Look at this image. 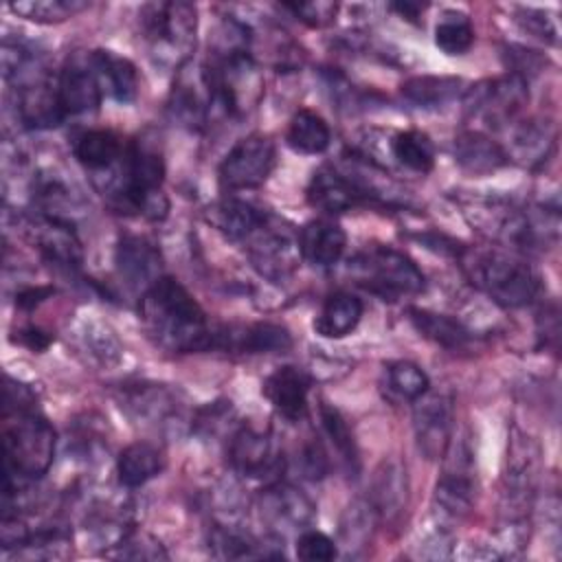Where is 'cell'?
I'll return each instance as SVG.
<instances>
[{
	"label": "cell",
	"instance_id": "1",
	"mask_svg": "<svg viewBox=\"0 0 562 562\" xmlns=\"http://www.w3.org/2000/svg\"><path fill=\"white\" fill-rule=\"evenodd\" d=\"M138 312L147 334L162 349L176 353L213 349V327L180 281L160 277L140 294Z\"/></svg>",
	"mask_w": 562,
	"mask_h": 562
},
{
	"label": "cell",
	"instance_id": "2",
	"mask_svg": "<svg viewBox=\"0 0 562 562\" xmlns=\"http://www.w3.org/2000/svg\"><path fill=\"white\" fill-rule=\"evenodd\" d=\"M4 476L33 481L48 472L55 459V430L37 408L2 411Z\"/></svg>",
	"mask_w": 562,
	"mask_h": 562
},
{
	"label": "cell",
	"instance_id": "3",
	"mask_svg": "<svg viewBox=\"0 0 562 562\" xmlns=\"http://www.w3.org/2000/svg\"><path fill=\"white\" fill-rule=\"evenodd\" d=\"M465 268L470 279L503 307H525L540 292L538 272L525 259L509 252H470Z\"/></svg>",
	"mask_w": 562,
	"mask_h": 562
},
{
	"label": "cell",
	"instance_id": "4",
	"mask_svg": "<svg viewBox=\"0 0 562 562\" xmlns=\"http://www.w3.org/2000/svg\"><path fill=\"white\" fill-rule=\"evenodd\" d=\"M140 29L156 61L182 66L198 31V11L191 2H151L140 9Z\"/></svg>",
	"mask_w": 562,
	"mask_h": 562
},
{
	"label": "cell",
	"instance_id": "5",
	"mask_svg": "<svg viewBox=\"0 0 562 562\" xmlns=\"http://www.w3.org/2000/svg\"><path fill=\"white\" fill-rule=\"evenodd\" d=\"M356 281L384 301L415 296L424 290L426 279L417 263L391 246H373L349 261Z\"/></svg>",
	"mask_w": 562,
	"mask_h": 562
},
{
	"label": "cell",
	"instance_id": "6",
	"mask_svg": "<svg viewBox=\"0 0 562 562\" xmlns=\"http://www.w3.org/2000/svg\"><path fill=\"white\" fill-rule=\"evenodd\" d=\"M277 162L274 143L263 134H248L239 138L220 165V184L228 191H244L261 187Z\"/></svg>",
	"mask_w": 562,
	"mask_h": 562
},
{
	"label": "cell",
	"instance_id": "7",
	"mask_svg": "<svg viewBox=\"0 0 562 562\" xmlns=\"http://www.w3.org/2000/svg\"><path fill=\"white\" fill-rule=\"evenodd\" d=\"M538 446L531 437L514 432L507 448V470L503 476V501L507 518L518 522L525 518V509H531V501L538 483Z\"/></svg>",
	"mask_w": 562,
	"mask_h": 562
},
{
	"label": "cell",
	"instance_id": "8",
	"mask_svg": "<svg viewBox=\"0 0 562 562\" xmlns=\"http://www.w3.org/2000/svg\"><path fill=\"white\" fill-rule=\"evenodd\" d=\"M527 79L507 72L498 79H487L472 86L465 92V110L472 119H483L487 125L498 127L501 123H509L527 103Z\"/></svg>",
	"mask_w": 562,
	"mask_h": 562
},
{
	"label": "cell",
	"instance_id": "9",
	"mask_svg": "<svg viewBox=\"0 0 562 562\" xmlns=\"http://www.w3.org/2000/svg\"><path fill=\"white\" fill-rule=\"evenodd\" d=\"M443 472L437 481L435 503L452 518L463 516L474 501V459L465 437H452L443 452Z\"/></svg>",
	"mask_w": 562,
	"mask_h": 562
},
{
	"label": "cell",
	"instance_id": "10",
	"mask_svg": "<svg viewBox=\"0 0 562 562\" xmlns=\"http://www.w3.org/2000/svg\"><path fill=\"white\" fill-rule=\"evenodd\" d=\"M215 110L204 66H180L169 97V114L187 130H202Z\"/></svg>",
	"mask_w": 562,
	"mask_h": 562
},
{
	"label": "cell",
	"instance_id": "11",
	"mask_svg": "<svg viewBox=\"0 0 562 562\" xmlns=\"http://www.w3.org/2000/svg\"><path fill=\"white\" fill-rule=\"evenodd\" d=\"M231 465L246 479H274L283 472V454L268 432L241 426L228 443Z\"/></svg>",
	"mask_w": 562,
	"mask_h": 562
},
{
	"label": "cell",
	"instance_id": "12",
	"mask_svg": "<svg viewBox=\"0 0 562 562\" xmlns=\"http://www.w3.org/2000/svg\"><path fill=\"white\" fill-rule=\"evenodd\" d=\"M413 428L417 448L426 459H441L452 439V402L441 393H424L415 400Z\"/></svg>",
	"mask_w": 562,
	"mask_h": 562
},
{
	"label": "cell",
	"instance_id": "13",
	"mask_svg": "<svg viewBox=\"0 0 562 562\" xmlns=\"http://www.w3.org/2000/svg\"><path fill=\"white\" fill-rule=\"evenodd\" d=\"M26 233L46 261L66 270H77L81 266V241L72 231L70 220L37 213L26 222Z\"/></svg>",
	"mask_w": 562,
	"mask_h": 562
},
{
	"label": "cell",
	"instance_id": "14",
	"mask_svg": "<svg viewBox=\"0 0 562 562\" xmlns=\"http://www.w3.org/2000/svg\"><path fill=\"white\" fill-rule=\"evenodd\" d=\"M248 257L252 266L272 281H283L290 277L299 263V241H294L285 231L268 222L248 239Z\"/></svg>",
	"mask_w": 562,
	"mask_h": 562
},
{
	"label": "cell",
	"instance_id": "15",
	"mask_svg": "<svg viewBox=\"0 0 562 562\" xmlns=\"http://www.w3.org/2000/svg\"><path fill=\"white\" fill-rule=\"evenodd\" d=\"M57 92L66 114H86L101 105L103 88L90 61V53L75 55L64 64L57 77Z\"/></svg>",
	"mask_w": 562,
	"mask_h": 562
},
{
	"label": "cell",
	"instance_id": "16",
	"mask_svg": "<svg viewBox=\"0 0 562 562\" xmlns=\"http://www.w3.org/2000/svg\"><path fill=\"white\" fill-rule=\"evenodd\" d=\"M292 347V334L277 323H250L228 325L213 329V349H226L235 353H274Z\"/></svg>",
	"mask_w": 562,
	"mask_h": 562
},
{
	"label": "cell",
	"instance_id": "17",
	"mask_svg": "<svg viewBox=\"0 0 562 562\" xmlns=\"http://www.w3.org/2000/svg\"><path fill=\"white\" fill-rule=\"evenodd\" d=\"M121 408L143 426H169L180 417L178 397L162 384H125L119 395Z\"/></svg>",
	"mask_w": 562,
	"mask_h": 562
},
{
	"label": "cell",
	"instance_id": "18",
	"mask_svg": "<svg viewBox=\"0 0 562 562\" xmlns=\"http://www.w3.org/2000/svg\"><path fill=\"white\" fill-rule=\"evenodd\" d=\"M305 198L312 209L323 211L327 215H336L373 200L371 193H367L356 178L338 173L336 169H329V167L318 169L312 176L305 189Z\"/></svg>",
	"mask_w": 562,
	"mask_h": 562
},
{
	"label": "cell",
	"instance_id": "19",
	"mask_svg": "<svg viewBox=\"0 0 562 562\" xmlns=\"http://www.w3.org/2000/svg\"><path fill=\"white\" fill-rule=\"evenodd\" d=\"M312 378L296 364H283L263 380V397L288 422H301L307 415V395Z\"/></svg>",
	"mask_w": 562,
	"mask_h": 562
},
{
	"label": "cell",
	"instance_id": "20",
	"mask_svg": "<svg viewBox=\"0 0 562 562\" xmlns=\"http://www.w3.org/2000/svg\"><path fill=\"white\" fill-rule=\"evenodd\" d=\"M261 518L277 529H303L316 514L314 503L299 487L274 481L259 494Z\"/></svg>",
	"mask_w": 562,
	"mask_h": 562
},
{
	"label": "cell",
	"instance_id": "21",
	"mask_svg": "<svg viewBox=\"0 0 562 562\" xmlns=\"http://www.w3.org/2000/svg\"><path fill=\"white\" fill-rule=\"evenodd\" d=\"M116 270L130 290L140 294L154 285L162 274V259L158 248L138 235H123L116 246Z\"/></svg>",
	"mask_w": 562,
	"mask_h": 562
},
{
	"label": "cell",
	"instance_id": "22",
	"mask_svg": "<svg viewBox=\"0 0 562 562\" xmlns=\"http://www.w3.org/2000/svg\"><path fill=\"white\" fill-rule=\"evenodd\" d=\"M18 114L22 123L31 130L57 127L66 116L59 101L57 81L50 83V79L44 72L18 86Z\"/></svg>",
	"mask_w": 562,
	"mask_h": 562
},
{
	"label": "cell",
	"instance_id": "23",
	"mask_svg": "<svg viewBox=\"0 0 562 562\" xmlns=\"http://www.w3.org/2000/svg\"><path fill=\"white\" fill-rule=\"evenodd\" d=\"M369 505L380 522L393 525L402 518L408 505V476L397 459H384L373 476Z\"/></svg>",
	"mask_w": 562,
	"mask_h": 562
},
{
	"label": "cell",
	"instance_id": "24",
	"mask_svg": "<svg viewBox=\"0 0 562 562\" xmlns=\"http://www.w3.org/2000/svg\"><path fill=\"white\" fill-rule=\"evenodd\" d=\"M299 252L301 257L318 268L334 266L347 246V235L342 226L334 220L321 217L307 222L299 233Z\"/></svg>",
	"mask_w": 562,
	"mask_h": 562
},
{
	"label": "cell",
	"instance_id": "25",
	"mask_svg": "<svg viewBox=\"0 0 562 562\" xmlns=\"http://www.w3.org/2000/svg\"><path fill=\"white\" fill-rule=\"evenodd\" d=\"M454 160L463 171L485 176L505 167L509 162V154L487 134L468 130L454 138Z\"/></svg>",
	"mask_w": 562,
	"mask_h": 562
},
{
	"label": "cell",
	"instance_id": "26",
	"mask_svg": "<svg viewBox=\"0 0 562 562\" xmlns=\"http://www.w3.org/2000/svg\"><path fill=\"white\" fill-rule=\"evenodd\" d=\"M206 220L228 239L248 241L268 222V215L250 202L226 198L206 211Z\"/></svg>",
	"mask_w": 562,
	"mask_h": 562
},
{
	"label": "cell",
	"instance_id": "27",
	"mask_svg": "<svg viewBox=\"0 0 562 562\" xmlns=\"http://www.w3.org/2000/svg\"><path fill=\"white\" fill-rule=\"evenodd\" d=\"M90 61L99 77L103 92H108L119 103H132L138 94V72L136 66L112 50L97 48L90 53Z\"/></svg>",
	"mask_w": 562,
	"mask_h": 562
},
{
	"label": "cell",
	"instance_id": "28",
	"mask_svg": "<svg viewBox=\"0 0 562 562\" xmlns=\"http://www.w3.org/2000/svg\"><path fill=\"white\" fill-rule=\"evenodd\" d=\"M362 301L351 292H334L314 318V331L323 338H345L362 318Z\"/></svg>",
	"mask_w": 562,
	"mask_h": 562
},
{
	"label": "cell",
	"instance_id": "29",
	"mask_svg": "<svg viewBox=\"0 0 562 562\" xmlns=\"http://www.w3.org/2000/svg\"><path fill=\"white\" fill-rule=\"evenodd\" d=\"M165 468L162 452L149 441H134L116 459V476L125 487H140Z\"/></svg>",
	"mask_w": 562,
	"mask_h": 562
},
{
	"label": "cell",
	"instance_id": "30",
	"mask_svg": "<svg viewBox=\"0 0 562 562\" xmlns=\"http://www.w3.org/2000/svg\"><path fill=\"white\" fill-rule=\"evenodd\" d=\"M125 147L112 130H86L72 143L75 158L90 171H105L121 160Z\"/></svg>",
	"mask_w": 562,
	"mask_h": 562
},
{
	"label": "cell",
	"instance_id": "31",
	"mask_svg": "<svg viewBox=\"0 0 562 562\" xmlns=\"http://www.w3.org/2000/svg\"><path fill=\"white\" fill-rule=\"evenodd\" d=\"M408 318L422 336H426L428 340L437 342L443 349L457 351V349H463L472 342V334L457 318H452L448 314H437V312L411 307Z\"/></svg>",
	"mask_w": 562,
	"mask_h": 562
},
{
	"label": "cell",
	"instance_id": "32",
	"mask_svg": "<svg viewBox=\"0 0 562 562\" xmlns=\"http://www.w3.org/2000/svg\"><path fill=\"white\" fill-rule=\"evenodd\" d=\"M285 143L296 154L316 156L329 147L331 130L321 114L303 108V110L294 112V116L290 119V125L285 132Z\"/></svg>",
	"mask_w": 562,
	"mask_h": 562
},
{
	"label": "cell",
	"instance_id": "33",
	"mask_svg": "<svg viewBox=\"0 0 562 562\" xmlns=\"http://www.w3.org/2000/svg\"><path fill=\"white\" fill-rule=\"evenodd\" d=\"M461 88V79L457 77H437V75H419L402 83V99L415 108L435 110L450 103Z\"/></svg>",
	"mask_w": 562,
	"mask_h": 562
},
{
	"label": "cell",
	"instance_id": "34",
	"mask_svg": "<svg viewBox=\"0 0 562 562\" xmlns=\"http://www.w3.org/2000/svg\"><path fill=\"white\" fill-rule=\"evenodd\" d=\"M318 417H321L323 435L327 437L329 446L338 454L340 465L347 470V474L358 476V472H360V457H358V446L353 441V435L349 430L347 419L342 417V413L336 406H331L327 402L321 404Z\"/></svg>",
	"mask_w": 562,
	"mask_h": 562
},
{
	"label": "cell",
	"instance_id": "35",
	"mask_svg": "<svg viewBox=\"0 0 562 562\" xmlns=\"http://www.w3.org/2000/svg\"><path fill=\"white\" fill-rule=\"evenodd\" d=\"M391 154L402 167L415 173H428L435 167V145L430 136L419 130L393 134Z\"/></svg>",
	"mask_w": 562,
	"mask_h": 562
},
{
	"label": "cell",
	"instance_id": "36",
	"mask_svg": "<svg viewBox=\"0 0 562 562\" xmlns=\"http://www.w3.org/2000/svg\"><path fill=\"white\" fill-rule=\"evenodd\" d=\"M209 544L213 547L217 558L224 560H244V558H274L272 551H268L266 544L259 538L244 533L235 527H226V525H217L213 527L211 536H209Z\"/></svg>",
	"mask_w": 562,
	"mask_h": 562
},
{
	"label": "cell",
	"instance_id": "37",
	"mask_svg": "<svg viewBox=\"0 0 562 562\" xmlns=\"http://www.w3.org/2000/svg\"><path fill=\"white\" fill-rule=\"evenodd\" d=\"M553 127L544 121H525L512 136V151L525 165L542 162L553 147Z\"/></svg>",
	"mask_w": 562,
	"mask_h": 562
},
{
	"label": "cell",
	"instance_id": "38",
	"mask_svg": "<svg viewBox=\"0 0 562 562\" xmlns=\"http://www.w3.org/2000/svg\"><path fill=\"white\" fill-rule=\"evenodd\" d=\"M474 44V26L461 11H443L435 26V46L446 55H463Z\"/></svg>",
	"mask_w": 562,
	"mask_h": 562
},
{
	"label": "cell",
	"instance_id": "39",
	"mask_svg": "<svg viewBox=\"0 0 562 562\" xmlns=\"http://www.w3.org/2000/svg\"><path fill=\"white\" fill-rule=\"evenodd\" d=\"M384 378H386V389L395 397L411 400V402L422 397L430 386V380H428L426 371L419 364L408 362V360L389 362L384 367Z\"/></svg>",
	"mask_w": 562,
	"mask_h": 562
},
{
	"label": "cell",
	"instance_id": "40",
	"mask_svg": "<svg viewBox=\"0 0 562 562\" xmlns=\"http://www.w3.org/2000/svg\"><path fill=\"white\" fill-rule=\"evenodd\" d=\"M88 2L81 0H24V2H11L9 9L26 20L42 22V24H53V22H64L79 11L88 9Z\"/></svg>",
	"mask_w": 562,
	"mask_h": 562
},
{
	"label": "cell",
	"instance_id": "41",
	"mask_svg": "<svg viewBox=\"0 0 562 562\" xmlns=\"http://www.w3.org/2000/svg\"><path fill=\"white\" fill-rule=\"evenodd\" d=\"M112 547H114V551H110L112 558H123V560H165L167 558V551L162 549V544L145 531L123 533Z\"/></svg>",
	"mask_w": 562,
	"mask_h": 562
},
{
	"label": "cell",
	"instance_id": "42",
	"mask_svg": "<svg viewBox=\"0 0 562 562\" xmlns=\"http://www.w3.org/2000/svg\"><path fill=\"white\" fill-rule=\"evenodd\" d=\"M373 520H375V514H373L369 503L356 501L353 505L347 507V514L340 522V533H342V542L349 551L358 549L367 542Z\"/></svg>",
	"mask_w": 562,
	"mask_h": 562
},
{
	"label": "cell",
	"instance_id": "43",
	"mask_svg": "<svg viewBox=\"0 0 562 562\" xmlns=\"http://www.w3.org/2000/svg\"><path fill=\"white\" fill-rule=\"evenodd\" d=\"M81 340L90 358L99 360L101 364H114L121 358V345L108 327L86 323V331L81 334Z\"/></svg>",
	"mask_w": 562,
	"mask_h": 562
},
{
	"label": "cell",
	"instance_id": "44",
	"mask_svg": "<svg viewBox=\"0 0 562 562\" xmlns=\"http://www.w3.org/2000/svg\"><path fill=\"white\" fill-rule=\"evenodd\" d=\"M338 555L336 542L316 529H305L296 538V558L305 562H329Z\"/></svg>",
	"mask_w": 562,
	"mask_h": 562
},
{
	"label": "cell",
	"instance_id": "45",
	"mask_svg": "<svg viewBox=\"0 0 562 562\" xmlns=\"http://www.w3.org/2000/svg\"><path fill=\"white\" fill-rule=\"evenodd\" d=\"M283 9L292 11V15L310 26H323L331 22V18L338 11V4L331 2H288Z\"/></svg>",
	"mask_w": 562,
	"mask_h": 562
},
{
	"label": "cell",
	"instance_id": "46",
	"mask_svg": "<svg viewBox=\"0 0 562 562\" xmlns=\"http://www.w3.org/2000/svg\"><path fill=\"white\" fill-rule=\"evenodd\" d=\"M525 31L533 33L536 37L540 40H547V42H558V24L555 20L547 13V11H540V9H522L520 11V18H516Z\"/></svg>",
	"mask_w": 562,
	"mask_h": 562
},
{
	"label": "cell",
	"instance_id": "47",
	"mask_svg": "<svg viewBox=\"0 0 562 562\" xmlns=\"http://www.w3.org/2000/svg\"><path fill=\"white\" fill-rule=\"evenodd\" d=\"M299 459H301L303 474L307 479H312V481L323 479L327 474V470H329V457H327V452H325V448H323V443L318 439L307 441L303 446Z\"/></svg>",
	"mask_w": 562,
	"mask_h": 562
},
{
	"label": "cell",
	"instance_id": "48",
	"mask_svg": "<svg viewBox=\"0 0 562 562\" xmlns=\"http://www.w3.org/2000/svg\"><path fill=\"white\" fill-rule=\"evenodd\" d=\"M55 290L48 285H35V288H24L15 294V305L20 310H33L37 307L42 301H46Z\"/></svg>",
	"mask_w": 562,
	"mask_h": 562
},
{
	"label": "cell",
	"instance_id": "49",
	"mask_svg": "<svg viewBox=\"0 0 562 562\" xmlns=\"http://www.w3.org/2000/svg\"><path fill=\"white\" fill-rule=\"evenodd\" d=\"M50 336L40 327H26L20 331V342L26 345L31 351H44L50 345Z\"/></svg>",
	"mask_w": 562,
	"mask_h": 562
},
{
	"label": "cell",
	"instance_id": "50",
	"mask_svg": "<svg viewBox=\"0 0 562 562\" xmlns=\"http://www.w3.org/2000/svg\"><path fill=\"white\" fill-rule=\"evenodd\" d=\"M391 9H395L402 18L413 20V18H417L426 9V4H419V2H395V4H391Z\"/></svg>",
	"mask_w": 562,
	"mask_h": 562
}]
</instances>
